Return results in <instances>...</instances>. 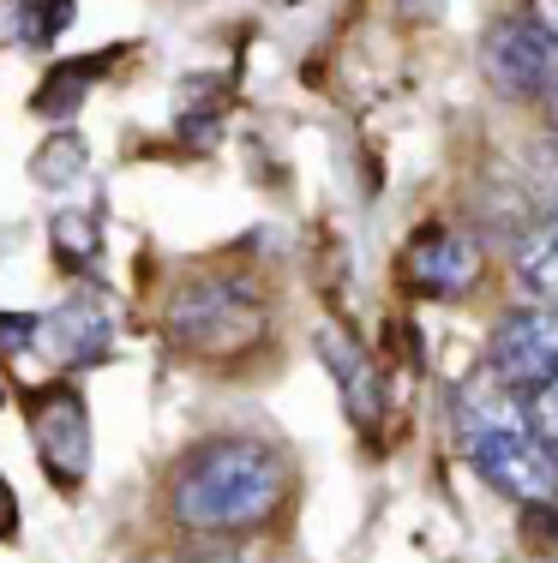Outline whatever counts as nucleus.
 Listing matches in <instances>:
<instances>
[{
  "mask_svg": "<svg viewBox=\"0 0 558 563\" xmlns=\"http://www.w3.org/2000/svg\"><path fill=\"white\" fill-rule=\"evenodd\" d=\"M7 7H12V12H19V7H31V0H7Z\"/></svg>",
  "mask_w": 558,
  "mask_h": 563,
  "instance_id": "nucleus-21",
  "label": "nucleus"
},
{
  "mask_svg": "<svg viewBox=\"0 0 558 563\" xmlns=\"http://www.w3.org/2000/svg\"><path fill=\"white\" fill-rule=\"evenodd\" d=\"M403 7H408V12H415V7H420V12H433V0H403Z\"/></svg>",
  "mask_w": 558,
  "mask_h": 563,
  "instance_id": "nucleus-20",
  "label": "nucleus"
},
{
  "mask_svg": "<svg viewBox=\"0 0 558 563\" xmlns=\"http://www.w3.org/2000/svg\"><path fill=\"white\" fill-rule=\"evenodd\" d=\"M481 73L499 97L547 102L558 90V43L535 19H499L481 36Z\"/></svg>",
  "mask_w": 558,
  "mask_h": 563,
  "instance_id": "nucleus-4",
  "label": "nucleus"
},
{
  "mask_svg": "<svg viewBox=\"0 0 558 563\" xmlns=\"http://www.w3.org/2000/svg\"><path fill=\"white\" fill-rule=\"evenodd\" d=\"M36 330H43V318H31V312H0V354H24V347L36 342Z\"/></svg>",
  "mask_w": 558,
  "mask_h": 563,
  "instance_id": "nucleus-16",
  "label": "nucleus"
},
{
  "mask_svg": "<svg viewBox=\"0 0 558 563\" xmlns=\"http://www.w3.org/2000/svg\"><path fill=\"white\" fill-rule=\"evenodd\" d=\"M0 401H7V384H0Z\"/></svg>",
  "mask_w": 558,
  "mask_h": 563,
  "instance_id": "nucleus-22",
  "label": "nucleus"
},
{
  "mask_svg": "<svg viewBox=\"0 0 558 563\" xmlns=\"http://www.w3.org/2000/svg\"><path fill=\"white\" fill-rule=\"evenodd\" d=\"M318 360H325L330 378L342 384V408H349V420L361 426V432H372L379 413H384V390H379V372L366 366V354L349 347L337 330H318Z\"/></svg>",
  "mask_w": 558,
  "mask_h": 563,
  "instance_id": "nucleus-9",
  "label": "nucleus"
},
{
  "mask_svg": "<svg viewBox=\"0 0 558 563\" xmlns=\"http://www.w3.org/2000/svg\"><path fill=\"white\" fill-rule=\"evenodd\" d=\"M528 19H535L540 31H547L552 43H558V0H535V12H528Z\"/></svg>",
  "mask_w": 558,
  "mask_h": 563,
  "instance_id": "nucleus-17",
  "label": "nucleus"
},
{
  "mask_svg": "<svg viewBox=\"0 0 558 563\" xmlns=\"http://www.w3.org/2000/svg\"><path fill=\"white\" fill-rule=\"evenodd\" d=\"M12 521H19V504H12V486L0 474V533H12Z\"/></svg>",
  "mask_w": 558,
  "mask_h": 563,
  "instance_id": "nucleus-18",
  "label": "nucleus"
},
{
  "mask_svg": "<svg viewBox=\"0 0 558 563\" xmlns=\"http://www.w3.org/2000/svg\"><path fill=\"white\" fill-rule=\"evenodd\" d=\"M523 420H528V432H535L540 444H547V450L558 455V378H552V384H540V390L528 396Z\"/></svg>",
  "mask_w": 558,
  "mask_h": 563,
  "instance_id": "nucleus-15",
  "label": "nucleus"
},
{
  "mask_svg": "<svg viewBox=\"0 0 558 563\" xmlns=\"http://www.w3.org/2000/svg\"><path fill=\"white\" fill-rule=\"evenodd\" d=\"M114 55H121V48H97V55H85V60H61L55 73H48L43 85H36V114L66 120V114L78 109V102H85V90L114 66Z\"/></svg>",
  "mask_w": 558,
  "mask_h": 563,
  "instance_id": "nucleus-10",
  "label": "nucleus"
},
{
  "mask_svg": "<svg viewBox=\"0 0 558 563\" xmlns=\"http://www.w3.org/2000/svg\"><path fill=\"white\" fill-rule=\"evenodd\" d=\"M516 282H523L540 306H558V217L535 222L516 240Z\"/></svg>",
  "mask_w": 558,
  "mask_h": 563,
  "instance_id": "nucleus-11",
  "label": "nucleus"
},
{
  "mask_svg": "<svg viewBox=\"0 0 558 563\" xmlns=\"http://www.w3.org/2000/svg\"><path fill=\"white\" fill-rule=\"evenodd\" d=\"M85 163H90L85 139H78V132H55V139L31 156V180L36 186H73L78 174H85Z\"/></svg>",
  "mask_w": 558,
  "mask_h": 563,
  "instance_id": "nucleus-14",
  "label": "nucleus"
},
{
  "mask_svg": "<svg viewBox=\"0 0 558 563\" xmlns=\"http://www.w3.org/2000/svg\"><path fill=\"white\" fill-rule=\"evenodd\" d=\"M547 120H552V144H558V90L547 97Z\"/></svg>",
  "mask_w": 558,
  "mask_h": 563,
  "instance_id": "nucleus-19",
  "label": "nucleus"
},
{
  "mask_svg": "<svg viewBox=\"0 0 558 563\" xmlns=\"http://www.w3.org/2000/svg\"><path fill=\"white\" fill-rule=\"evenodd\" d=\"M31 438H36V462L55 479L61 492H78L90 474V413L78 390L66 384H48V390L31 396Z\"/></svg>",
  "mask_w": 558,
  "mask_h": 563,
  "instance_id": "nucleus-6",
  "label": "nucleus"
},
{
  "mask_svg": "<svg viewBox=\"0 0 558 563\" xmlns=\"http://www.w3.org/2000/svg\"><path fill=\"white\" fill-rule=\"evenodd\" d=\"M481 240L474 234H457V228H427V234L415 240V252H408V282H415L420 294H433V300H462V294L481 282Z\"/></svg>",
  "mask_w": 558,
  "mask_h": 563,
  "instance_id": "nucleus-8",
  "label": "nucleus"
},
{
  "mask_svg": "<svg viewBox=\"0 0 558 563\" xmlns=\"http://www.w3.org/2000/svg\"><path fill=\"white\" fill-rule=\"evenodd\" d=\"M288 498V462L264 438H210L168 479V509L186 533H247Z\"/></svg>",
  "mask_w": 558,
  "mask_h": 563,
  "instance_id": "nucleus-1",
  "label": "nucleus"
},
{
  "mask_svg": "<svg viewBox=\"0 0 558 563\" xmlns=\"http://www.w3.org/2000/svg\"><path fill=\"white\" fill-rule=\"evenodd\" d=\"M168 336L186 354H234L264 336V300L247 282L210 276V282H186L168 300Z\"/></svg>",
  "mask_w": 558,
  "mask_h": 563,
  "instance_id": "nucleus-2",
  "label": "nucleus"
},
{
  "mask_svg": "<svg viewBox=\"0 0 558 563\" xmlns=\"http://www.w3.org/2000/svg\"><path fill=\"white\" fill-rule=\"evenodd\" d=\"M48 240H55V258L66 271H90L102 258V217L97 210H55Z\"/></svg>",
  "mask_w": 558,
  "mask_h": 563,
  "instance_id": "nucleus-12",
  "label": "nucleus"
},
{
  "mask_svg": "<svg viewBox=\"0 0 558 563\" xmlns=\"http://www.w3.org/2000/svg\"><path fill=\"white\" fill-rule=\"evenodd\" d=\"M78 19V0H31V7L12 12V36L24 48H55Z\"/></svg>",
  "mask_w": 558,
  "mask_h": 563,
  "instance_id": "nucleus-13",
  "label": "nucleus"
},
{
  "mask_svg": "<svg viewBox=\"0 0 558 563\" xmlns=\"http://www.w3.org/2000/svg\"><path fill=\"white\" fill-rule=\"evenodd\" d=\"M486 360L504 390H528L558 378V306H516L493 324L486 336Z\"/></svg>",
  "mask_w": 558,
  "mask_h": 563,
  "instance_id": "nucleus-5",
  "label": "nucleus"
},
{
  "mask_svg": "<svg viewBox=\"0 0 558 563\" xmlns=\"http://www.w3.org/2000/svg\"><path fill=\"white\" fill-rule=\"evenodd\" d=\"M462 455L474 462V474L493 492L516 504H552L558 498V455L528 432V420H504V426H474V432H457Z\"/></svg>",
  "mask_w": 558,
  "mask_h": 563,
  "instance_id": "nucleus-3",
  "label": "nucleus"
},
{
  "mask_svg": "<svg viewBox=\"0 0 558 563\" xmlns=\"http://www.w3.org/2000/svg\"><path fill=\"white\" fill-rule=\"evenodd\" d=\"M36 342H43V354L55 360L61 372H85V366H97V360L109 354L114 318H109V306L85 288V294H73L66 306H55V312L43 318Z\"/></svg>",
  "mask_w": 558,
  "mask_h": 563,
  "instance_id": "nucleus-7",
  "label": "nucleus"
}]
</instances>
